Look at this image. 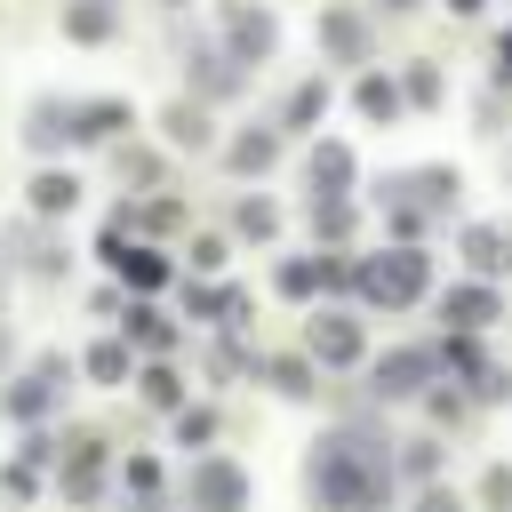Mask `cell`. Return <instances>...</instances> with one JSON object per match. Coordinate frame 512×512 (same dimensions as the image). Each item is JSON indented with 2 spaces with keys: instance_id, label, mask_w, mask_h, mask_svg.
<instances>
[{
  "instance_id": "cell-4",
  "label": "cell",
  "mask_w": 512,
  "mask_h": 512,
  "mask_svg": "<svg viewBox=\"0 0 512 512\" xmlns=\"http://www.w3.org/2000/svg\"><path fill=\"white\" fill-rule=\"evenodd\" d=\"M304 344H312V360H320V368H352L368 336H360V320H352V312H312Z\"/></svg>"
},
{
  "instance_id": "cell-7",
  "label": "cell",
  "mask_w": 512,
  "mask_h": 512,
  "mask_svg": "<svg viewBox=\"0 0 512 512\" xmlns=\"http://www.w3.org/2000/svg\"><path fill=\"white\" fill-rule=\"evenodd\" d=\"M432 368H440V352H424V344L384 352V360H376V400H408V392H424Z\"/></svg>"
},
{
  "instance_id": "cell-33",
  "label": "cell",
  "mask_w": 512,
  "mask_h": 512,
  "mask_svg": "<svg viewBox=\"0 0 512 512\" xmlns=\"http://www.w3.org/2000/svg\"><path fill=\"white\" fill-rule=\"evenodd\" d=\"M416 512H464V496H456V488H424V496H416Z\"/></svg>"
},
{
  "instance_id": "cell-8",
  "label": "cell",
  "mask_w": 512,
  "mask_h": 512,
  "mask_svg": "<svg viewBox=\"0 0 512 512\" xmlns=\"http://www.w3.org/2000/svg\"><path fill=\"white\" fill-rule=\"evenodd\" d=\"M224 40H232V48H224L232 64H264V56L280 48V24H272L264 8H232V24H224Z\"/></svg>"
},
{
  "instance_id": "cell-13",
  "label": "cell",
  "mask_w": 512,
  "mask_h": 512,
  "mask_svg": "<svg viewBox=\"0 0 512 512\" xmlns=\"http://www.w3.org/2000/svg\"><path fill=\"white\" fill-rule=\"evenodd\" d=\"M120 32V16H112V0H64V40H80V48H96V40H112Z\"/></svg>"
},
{
  "instance_id": "cell-5",
  "label": "cell",
  "mask_w": 512,
  "mask_h": 512,
  "mask_svg": "<svg viewBox=\"0 0 512 512\" xmlns=\"http://www.w3.org/2000/svg\"><path fill=\"white\" fill-rule=\"evenodd\" d=\"M56 392H64V360H40L32 376H16V384L0 392V408H8L16 424H40V416L56 408Z\"/></svg>"
},
{
  "instance_id": "cell-6",
  "label": "cell",
  "mask_w": 512,
  "mask_h": 512,
  "mask_svg": "<svg viewBox=\"0 0 512 512\" xmlns=\"http://www.w3.org/2000/svg\"><path fill=\"white\" fill-rule=\"evenodd\" d=\"M496 312H504V304H496V288H488V280H456V288H440V320H448L456 336H480Z\"/></svg>"
},
{
  "instance_id": "cell-10",
  "label": "cell",
  "mask_w": 512,
  "mask_h": 512,
  "mask_svg": "<svg viewBox=\"0 0 512 512\" xmlns=\"http://www.w3.org/2000/svg\"><path fill=\"white\" fill-rule=\"evenodd\" d=\"M184 72H192V88H200V96H240V80H248V64H232L224 48H200Z\"/></svg>"
},
{
  "instance_id": "cell-15",
  "label": "cell",
  "mask_w": 512,
  "mask_h": 512,
  "mask_svg": "<svg viewBox=\"0 0 512 512\" xmlns=\"http://www.w3.org/2000/svg\"><path fill=\"white\" fill-rule=\"evenodd\" d=\"M240 176H264L272 160H280V128H248V136H232V152H224Z\"/></svg>"
},
{
  "instance_id": "cell-38",
  "label": "cell",
  "mask_w": 512,
  "mask_h": 512,
  "mask_svg": "<svg viewBox=\"0 0 512 512\" xmlns=\"http://www.w3.org/2000/svg\"><path fill=\"white\" fill-rule=\"evenodd\" d=\"M168 8H176V0H168Z\"/></svg>"
},
{
  "instance_id": "cell-11",
  "label": "cell",
  "mask_w": 512,
  "mask_h": 512,
  "mask_svg": "<svg viewBox=\"0 0 512 512\" xmlns=\"http://www.w3.org/2000/svg\"><path fill=\"white\" fill-rule=\"evenodd\" d=\"M128 128V104L120 96H88V104H72V136H88V144H112Z\"/></svg>"
},
{
  "instance_id": "cell-26",
  "label": "cell",
  "mask_w": 512,
  "mask_h": 512,
  "mask_svg": "<svg viewBox=\"0 0 512 512\" xmlns=\"http://www.w3.org/2000/svg\"><path fill=\"white\" fill-rule=\"evenodd\" d=\"M240 232H248V240H272V232H280V208H272V200H240Z\"/></svg>"
},
{
  "instance_id": "cell-23",
  "label": "cell",
  "mask_w": 512,
  "mask_h": 512,
  "mask_svg": "<svg viewBox=\"0 0 512 512\" xmlns=\"http://www.w3.org/2000/svg\"><path fill=\"white\" fill-rule=\"evenodd\" d=\"M280 296H296V304L320 296V256H288V264H280Z\"/></svg>"
},
{
  "instance_id": "cell-34",
  "label": "cell",
  "mask_w": 512,
  "mask_h": 512,
  "mask_svg": "<svg viewBox=\"0 0 512 512\" xmlns=\"http://www.w3.org/2000/svg\"><path fill=\"white\" fill-rule=\"evenodd\" d=\"M128 488H160V464L152 456H128Z\"/></svg>"
},
{
  "instance_id": "cell-2",
  "label": "cell",
  "mask_w": 512,
  "mask_h": 512,
  "mask_svg": "<svg viewBox=\"0 0 512 512\" xmlns=\"http://www.w3.org/2000/svg\"><path fill=\"white\" fill-rule=\"evenodd\" d=\"M352 288H360L368 304H384V312H408V304L432 288V256H424L416 240H400V248H384V256L352 264Z\"/></svg>"
},
{
  "instance_id": "cell-19",
  "label": "cell",
  "mask_w": 512,
  "mask_h": 512,
  "mask_svg": "<svg viewBox=\"0 0 512 512\" xmlns=\"http://www.w3.org/2000/svg\"><path fill=\"white\" fill-rule=\"evenodd\" d=\"M320 112H328V80H296V96H288V112H280V128H296V136H304V128L320 120Z\"/></svg>"
},
{
  "instance_id": "cell-17",
  "label": "cell",
  "mask_w": 512,
  "mask_h": 512,
  "mask_svg": "<svg viewBox=\"0 0 512 512\" xmlns=\"http://www.w3.org/2000/svg\"><path fill=\"white\" fill-rule=\"evenodd\" d=\"M352 96H360V112H368V120H400V104H408V96H400V80H384V72H360V88H352Z\"/></svg>"
},
{
  "instance_id": "cell-37",
  "label": "cell",
  "mask_w": 512,
  "mask_h": 512,
  "mask_svg": "<svg viewBox=\"0 0 512 512\" xmlns=\"http://www.w3.org/2000/svg\"><path fill=\"white\" fill-rule=\"evenodd\" d=\"M448 8H456V16H472V8H480V0H448Z\"/></svg>"
},
{
  "instance_id": "cell-20",
  "label": "cell",
  "mask_w": 512,
  "mask_h": 512,
  "mask_svg": "<svg viewBox=\"0 0 512 512\" xmlns=\"http://www.w3.org/2000/svg\"><path fill=\"white\" fill-rule=\"evenodd\" d=\"M352 184V152L344 144H312V192H344Z\"/></svg>"
},
{
  "instance_id": "cell-16",
  "label": "cell",
  "mask_w": 512,
  "mask_h": 512,
  "mask_svg": "<svg viewBox=\"0 0 512 512\" xmlns=\"http://www.w3.org/2000/svg\"><path fill=\"white\" fill-rule=\"evenodd\" d=\"M72 200H80V184L64 168H40L32 176V216H72Z\"/></svg>"
},
{
  "instance_id": "cell-21",
  "label": "cell",
  "mask_w": 512,
  "mask_h": 512,
  "mask_svg": "<svg viewBox=\"0 0 512 512\" xmlns=\"http://www.w3.org/2000/svg\"><path fill=\"white\" fill-rule=\"evenodd\" d=\"M160 128H168V144H192V152L208 144V112H200V104H168Z\"/></svg>"
},
{
  "instance_id": "cell-24",
  "label": "cell",
  "mask_w": 512,
  "mask_h": 512,
  "mask_svg": "<svg viewBox=\"0 0 512 512\" xmlns=\"http://www.w3.org/2000/svg\"><path fill=\"white\" fill-rule=\"evenodd\" d=\"M88 376H96V384H128V344H120V336H104V344L88 352Z\"/></svg>"
},
{
  "instance_id": "cell-12",
  "label": "cell",
  "mask_w": 512,
  "mask_h": 512,
  "mask_svg": "<svg viewBox=\"0 0 512 512\" xmlns=\"http://www.w3.org/2000/svg\"><path fill=\"white\" fill-rule=\"evenodd\" d=\"M400 192H408V200H416L424 216H448L464 184H456V168H416V176H400Z\"/></svg>"
},
{
  "instance_id": "cell-27",
  "label": "cell",
  "mask_w": 512,
  "mask_h": 512,
  "mask_svg": "<svg viewBox=\"0 0 512 512\" xmlns=\"http://www.w3.org/2000/svg\"><path fill=\"white\" fill-rule=\"evenodd\" d=\"M400 472H408V480H432V472H440V440H408Z\"/></svg>"
},
{
  "instance_id": "cell-32",
  "label": "cell",
  "mask_w": 512,
  "mask_h": 512,
  "mask_svg": "<svg viewBox=\"0 0 512 512\" xmlns=\"http://www.w3.org/2000/svg\"><path fill=\"white\" fill-rule=\"evenodd\" d=\"M480 504H488V512H512V472H504V464L480 480Z\"/></svg>"
},
{
  "instance_id": "cell-9",
  "label": "cell",
  "mask_w": 512,
  "mask_h": 512,
  "mask_svg": "<svg viewBox=\"0 0 512 512\" xmlns=\"http://www.w3.org/2000/svg\"><path fill=\"white\" fill-rule=\"evenodd\" d=\"M320 48H328L336 64H368V24H360L352 8H320Z\"/></svg>"
},
{
  "instance_id": "cell-35",
  "label": "cell",
  "mask_w": 512,
  "mask_h": 512,
  "mask_svg": "<svg viewBox=\"0 0 512 512\" xmlns=\"http://www.w3.org/2000/svg\"><path fill=\"white\" fill-rule=\"evenodd\" d=\"M496 80H512V40H504V48H496Z\"/></svg>"
},
{
  "instance_id": "cell-31",
  "label": "cell",
  "mask_w": 512,
  "mask_h": 512,
  "mask_svg": "<svg viewBox=\"0 0 512 512\" xmlns=\"http://www.w3.org/2000/svg\"><path fill=\"white\" fill-rule=\"evenodd\" d=\"M176 440H184V448H192V440H216V416H208V408H184V416H176Z\"/></svg>"
},
{
  "instance_id": "cell-29",
  "label": "cell",
  "mask_w": 512,
  "mask_h": 512,
  "mask_svg": "<svg viewBox=\"0 0 512 512\" xmlns=\"http://www.w3.org/2000/svg\"><path fill=\"white\" fill-rule=\"evenodd\" d=\"M272 384H280L288 400H304V392H312V368H304V360H272Z\"/></svg>"
},
{
  "instance_id": "cell-22",
  "label": "cell",
  "mask_w": 512,
  "mask_h": 512,
  "mask_svg": "<svg viewBox=\"0 0 512 512\" xmlns=\"http://www.w3.org/2000/svg\"><path fill=\"white\" fill-rule=\"evenodd\" d=\"M312 232H320V240H344V232H352V200H344V192H312Z\"/></svg>"
},
{
  "instance_id": "cell-25",
  "label": "cell",
  "mask_w": 512,
  "mask_h": 512,
  "mask_svg": "<svg viewBox=\"0 0 512 512\" xmlns=\"http://www.w3.org/2000/svg\"><path fill=\"white\" fill-rule=\"evenodd\" d=\"M128 336H136V344H152V352H168V344H176V328H168L152 304H136V312H128Z\"/></svg>"
},
{
  "instance_id": "cell-18",
  "label": "cell",
  "mask_w": 512,
  "mask_h": 512,
  "mask_svg": "<svg viewBox=\"0 0 512 512\" xmlns=\"http://www.w3.org/2000/svg\"><path fill=\"white\" fill-rule=\"evenodd\" d=\"M464 256H472V272H504V264H512V240H504L496 224H472V232H464Z\"/></svg>"
},
{
  "instance_id": "cell-36",
  "label": "cell",
  "mask_w": 512,
  "mask_h": 512,
  "mask_svg": "<svg viewBox=\"0 0 512 512\" xmlns=\"http://www.w3.org/2000/svg\"><path fill=\"white\" fill-rule=\"evenodd\" d=\"M376 8H392V16H408V8H424V0H376Z\"/></svg>"
},
{
  "instance_id": "cell-30",
  "label": "cell",
  "mask_w": 512,
  "mask_h": 512,
  "mask_svg": "<svg viewBox=\"0 0 512 512\" xmlns=\"http://www.w3.org/2000/svg\"><path fill=\"white\" fill-rule=\"evenodd\" d=\"M144 400H152V408H176V400H184V384H176L168 368H144Z\"/></svg>"
},
{
  "instance_id": "cell-14",
  "label": "cell",
  "mask_w": 512,
  "mask_h": 512,
  "mask_svg": "<svg viewBox=\"0 0 512 512\" xmlns=\"http://www.w3.org/2000/svg\"><path fill=\"white\" fill-rule=\"evenodd\" d=\"M64 136H72V104L40 96V104H32V128H24V144H32V152H56Z\"/></svg>"
},
{
  "instance_id": "cell-1",
  "label": "cell",
  "mask_w": 512,
  "mask_h": 512,
  "mask_svg": "<svg viewBox=\"0 0 512 512\" xmlns=\"http://www.w3.org/2000/svg\"><path fill=\"white\" fill-rule=\"evenodd\" d=\"M312 504L320 512H392V456H384V440H368L360 424H344V432H328L320 448H312Z\"/></svg>"
},
{
  "instance_id": "cell-3",
  "label": "cell",
  "mask_w": 512,
  "mask_h": 512,
  "mask_svg": "<svg viewBox=\"0 0 512 512\" xmlns=\"http://www.w3.org/2000/svg\"><path fill=\"white\" fill-rule=\"evenodd\" d=\"M248 496H256V488H248V472H240L232 456H200L192 480H184V504H192V512H248Z\"/></svg>"
},
{
  "instance_id": "cell-28",
  "label": "cell",
  "mask_w": 512,
  "mask_h": 512,
  "mask_svg": "<svg viewBox=\"0 0 512 512\" xmlns=\"http://www.w3.org/2000/svg\"><path fill=\"white\" fill-rule=\"evenodd\" d=\"M408 104H440V72L432 64H408V88H400Z\"/></svg>"
}]
</instances>
